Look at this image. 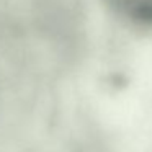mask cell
I'll return each mask as SVG.
<instances>
[{"label": "cell", "mask_w": 152, "mask_h": 152, "mask_svg": "<svg viewBox=\"0 0 152 152\" xmlns=\"http://www.w3.org/2000/svg\"><path fill=\"white\" fill-rule=\"evenodd\" d=\"M121 15L141 23H152V0H108Z\"/></svg>", "instance_id": "cell-1"}]
</instances>
